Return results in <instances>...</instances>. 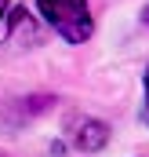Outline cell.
<instances>
[{"label": "cell", "mask_w": 149, "mask_h": 157, "mask_svg": "<svg viewBox=\"0 0 149 157\" xmlns=\"http://www.w3.org/2000/svg\"><path fill=\"white\" fill-rule=\"evenodd\" d=\"M37 11L55 33H62L66 44H84L95 33V18H91L87 0H37Z\"/></svg>", "instance_id": "1"}, {"label": "cell", "mask_w": 149, "mask_h": 157, "mask_svg": "<svg viewBox=\"0 0 149 157\" xmlns=\"http://www.w3.org/2000/svg\"><path fill=\"white\" fill-rule=\"evenodd\" d=\"M4 11H7V0H0V18H4Z\"/></svg>", "instance_id": "4"}, {"label": "cell", "mask_w": 149, "mask_h": 157, "mask_svg": "<svg viewBox=\"0 0 149 157\" xmlns=\"http://www.w3.org/2000/svg\"><path fill=\"white\" fill-rule=\"evenodd\" d=\"M146 22H149V7H146Z\"/></svg>", "instance_id": "5"}, {"label": "cell", "mask_w": 149, "mask_h": 157, "mask_svg": "<svg viewBox=\"0 0 149 157\" xmlns=\"http://www.w3.org/2000/svg\"><path fill=\"white\" fill-rule=\"evenodd\" d=\"M69 139H73L76 150L95 154L109 143V128H106V121H95V117H73L69 121Z\"/></svg>", "instance_id": "2"}, {"label": "cell", "mask_w": 149, "mask_h": 157, "mask_svg": "<svg viewBox=\"0 0 149 157\" xmlns=\"http://www.w3.org/2000/svg\"><path fill=\"white\" fill-rule=\"evenodd\" d=\"M142 84H146V121H149V66H146V77H142Z\"/></svg>", "instance_id": "3"}]
</instances>
